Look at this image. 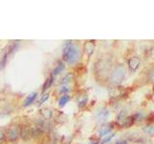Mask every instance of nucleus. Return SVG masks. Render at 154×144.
Segmentation results:
<instances>
[{
  "label": "nucleus",
  "mask_w": 154,
  "mask_h": 144,
  "mask_svg": "<svg viewBox=\"0 0 154 144\" xmlns=\"http://www.w3.org/2000/svg\"><path fill=\"white\" fill-rule=\"evenodd\" d=\"M80 55V48L79 46L71 41H66L65 46L63 48V59L67 64H73L78 61Z\"/></svg>",
  "instance_id": "1"
},
{
  "label": "nucleus",
  "mask_w": 154,
  "mask_h": 144,
  "mask_svg": "<svg viewBox=\"0 0 154 144\" xmlns=\"http://www.w3.org/2000/svg\"><path fill=\"white\" fill-rule=\"evenodd\" d=\"M125 76V68L124 65L122 64H118L117 66L113 69V71L110 73V82L114 85H118L122 83Z\"/></svg>",
  "instance_id": "2"
},
{
  "label": "nucleus",
  "mask_w": 154,
  "mask_h": 144,
  "mask_svg": "<svg viewBox=\"0 0 154 144\" xmlns=\"http://www.w3.org/2000/svg\"><path fill=\"white\" fill-rule=\"evenodd\" d=\"M111 67V61L107 58L105 59H100L95 64V71L96 74L99 75L100 77H105L107 76Z\"/></svg>",
  "instance_id": "3"
},
{
  "label": "nucleus",
  "mask_w": 154,
  "mask_h": 144,
  "mask_svg": "<svg viewBox=\"0 0 154 144\" xmlns=\"http://www.w3.org/2000/svg\"><path fill=\"white\" fill-rule=\"evenodd\" d=\"M7 139L10 142H16L19 137V128L17 126H12L7 131Z\"/></svg>",
  "instance_id": "4"
},
{
  "label": "nucleus",
  "mask_w": 154,
  "mask_h": 144,
  "mask_svg": "<svg viewBox=\"0 0 154 144\" xmlns=\"http://www.w3.org/2000/svg\"><path fill=\"white\" fill-rule=\"evenodd\" d=\"M140 64H141V60L139 59L137 57H133L131 59H129L128 61V65H129V68L132 72H135L138 68Z\"/></svg>",
  "instance_id": "5"
},
{
  "label": "nucleus",
  "mask_w": 154,
  "mask_h": 144,
  "mask_svg": "<svg viewBox=\"0 0 154 144\" xmlns=\"http://www.w3.org/2000/svg\"><path fill=\"white\" fill-rule=\"evenodd\" d=\"M30 128H31V136L33 137H40L43 134V126L41 124L35 125V126Z\"/></svg>",
  "instance_id": "6"
},
{
  "label": "nucleus",
  "mask_w": 154,
  "mask_h": 144,
  "mask_svg": "<svg viewBox=\"0 0 154 144\" xmlns=\"http://www.w3.org/2000/svg\"><path fill=\"white\" fill-rule=\"evenodd\" d=\"M19 136H20L23 140H28L30 139L31 136V128L30 127H22L21 129H19Z\"/></svg>",
  "instance_id": "7"
},
{
  "label": "nucleus",
  "mask_w": 154,
  "mask_h": 144,
  "mask_svg": "<svg viewBox=\"0 0 154 144\" xmlns=\"http://www.w3.org/2000/svg\"><path fill=\"white\" fill-rule=\"evenodd\" d=\"M108 116H109V110L106 108H101L96 112V118L99 121H104V120L107 119Z\"/></svg>",
  "instance_id": "8"
},
{
  "label": "nucleus",
  "mask_w": 154,
  "mask_h": 144,
  "mask_svg": "<svg viewBox=\"0 0 154 144\" xmlns=\"http://www.w3.org/2000/svg\"><path fill=\"white\" fill-rule=\"evenodd\" d=\"M84 50L86 52V54L88 56H91L94 53V44L91 41H86L84 44Z\"/></svg>",
  "instance_id": "9"
},
{
  "label": "nucleus",
  "mask_w": 154,
  "mask_h": 144,
  "mask_svg": "<svg viewBox=\"0 0 154 144\" xmlns=\"http://www.w3.org/2000/svg\"><path fill=\"white\" fill-rule=\"evenodd\" d=\"M143 131L148 136H154V124H147L143 127Z\"/></svg>",
  "instance_id": "10"
},
{
  "label": "nucleus",
  "mask_w": 154,
  "mask_h": 144,
  "mask_svg": "<svg viewBox=\"0 0 154 144\" xmlns=\"http://www.w3.org/2000/svg\"><path fill=\"white\" fill-rule=\"evenodd\" d=\"M36 97H37V93H36V92L31 93V94L29 95L28 97L25 99V101L23 102V107H27V106H30V105L34 102V100L36 99Z\"/></svg>",
  "instance_id": "11"
},
{
  "label": "nucleus",
  "mask_w": 154,
  "mask_h": 144,
  "mask_svg": "<svg viewBox=\"0 0 154 144\" xmlns=\"http://www.w3.org/2000/svg\"><path fill=\"white\" fill-rule=\"evenodd\" d=\"M111 130H112V127H111V125H107V126H103L99 129L98 131V134L100 136H106V134H108Z\"/></svg>",
  "instance_id": "12"
},
{
  "label": "nucleus",
  "mask_w": 154,
  "mask_h": 144,
  "mask_svg": "<svg viewBox=\"0 0 154 144\" xmlns=\"http://www.w3.org/2000/svg\"><path fill=\"white\" fill-rule=\"evenodd\" d=\"M53 81H54V77H53V76H50L49 78L46 79V81L45 82V84H43V86H42V92H43V91L47 90L48 88H50V86H52V84H53Z\"/></svg>",
  "instance_id": "13"
},
{
  "label": "nucleus",
  "mask_w": 154,
  "mask_h": 144,
  "mask_svg": "<svg viewBox=\"0 0 154 144\" xmlns=\"http://www.w3.org/2000/svg\"><path fill=\"white\" fill-rule=\"evenodd\" d=\"M133 121H134L133 116H132V117H125V118L122 120V126L124 127V128H128V127H130V126L132 125Z\"/></svg>",
  "instance_id": "14"
},
{
  "label": "nucleus",
  "mask_w": 154,
  "mask_h": 144,
  "mask_svg": "<svg viewBox=\"0 0 154 144\" xmlns=\"http://www.w3.org/2000/svg\"><path fill=\"white\" fill-rule=\"evenodd\" d=\"M65 69V64H64V62H60L59 64H58V65L54 68V70H53V74L54 75H58L59 73H61V72Z\"/></svg>",
  "instance_id": "15"
},
{
  "label": "nucleus",
  "mask_w": 154,
  "mask_h": 144,
  "mask_svg": "<svg viewBox=\"0 0 154 144\" xmlns=\"http://www.w3.org/2000/svg\"><path fill=\"white\" fill-rule=\"evenodd\" d=\"M69 99H70L69 95H67V94L61 96V98L59 99V106L60 107H64V106L69 101Z\"/></svg>",
  "instance_id": "16"
},
{
  "label": "nucleus",
  "mask_w": 154,
  "mask_h": 144,
  "mask_svg": "<svg viewBox=\"0 0 154 144\" xmlns=\"http://www.w3.org/2000/svg\"><path fill=\"white\" fill-rule=\"evenodd\" d=\"M72 78H73V75H72V73H67L64 78H63L61 80V85H66V84H69V82L72 80Z\"/></svg>",
  "instance_id": "17"
},
{
  "label": "nucleus",
  "mask_w": 154,
  "mask_h": 144,
  "mask_svg": "<svg viewBox=\"0 0 154 144\" xmlns=\"http://www.w3.org/2000/svg\"><path fill=\"white\" fill-rule=\"evenodd\" d=\"M146 79L149 83H154V67H152V68H150L147 71Z\"/></svg>",
  "instance_id": "18"
},
{
  "label": "nucleus",
  "mask_w": 154,
  "mask_h": 144,
  "mask_svg": "<svg viewBox=\"0 0 154 144\" xmlns=\"http://www.w3.org/2000/svg\"><path fill=\"white\" fill-rule=\"evenodd\" d=\"M42 114L43 115V117L45 119H50L52 116V110H48V109H43V110H42Z\"/></svg>",
  "instance_id": "19"
},
{
  "label": "nucleus",
  "mask_w": 154,
  "mask_h": 144,
  "mask_svg": "<svg viewBox=\"0 0 154 144\" xmlns=\"http://www.w3.org/2000/svg\"><path fill=\"white\" fill-rule=\"evenodd\" d=\"M87 102H88V97H87V96H82V97L78 100V107L79 108L85 107Z\"/></svg>",
  "instance_id": "20"
},
{
  "label": "nucleus",
  "mask_w": 154,
  "mask_h": 144,
  "mask_svg": "<svg viewBox=\"0 0 154 144\" xmlns=\"http://www.w3.org/2000/svg\"><path fill=\"white\" fill-rule=\"evenodd\" d=\"M7 57H8V53L6 54H4L3 57L1 58V60H0V70H2L5 65H6V62H7Z\"/></svg>",
  "instance_id": "21"
},
{
  "label": "nucleus",
  "mask_w": 154,
  "mask_h": 144,
  "mask_svg": "<svg viewBox=\"0 0 154 144\" xmlns=\"http://www.w3.org/2000/svg\"><path fill=\"white\" fill-rule=\"evenodd\" d=\"M125 117H127L126 116V110H122V112H120L118 115V120L119 121H122Z\"/></svg>",
  "instance_id": "22"
},
{
  "label": "nucleus",
  "mask_w": 154,
  "mask_h": 144,
  "mask_svg": "<svg viewBox=\"0 0 154 144\" xmlns=\"http://www.w3.org/2000/svg\"><path fill=\"white\" fill-rule=\"evenodd\" d=\"M114 137V134H110V136H106V137H104L103 139H102V141H101V144H105V143H107V142H109L111 139H112Z\"/></svg>",
  "instance_id": "23"
},
{
  "label": "nucleus",
  "mask_w": 154,
  "mask_h": 144,
  "mask_svg": "<svg viewBox=\"0 0 154 144\" xmlns=\"http://www.w3.org/2000/svg\"><path fill=\"white\" fill-rule=\"evenodd\" d=\"M48 98H49V94H48V93L45 94V95H43L42 97L41 98V100H40V104H41V105H42V104H43V103H45Z\"/></svg>",
  "instance_id": "24"
},
{
  "label": "nucleus",
  "mask_w": 154,
  "mask_h": 144,
  "mask_svg": "<svg viewBox=\"0 0 154 144\" xmlns=\"http://www.w3.org/2000/svg\"><path fill=\"white\" fill-rule=\"evenodd\" d=\"M69 91V86H64V88H62V89H60V92L61 93H66Z\"/></svg>",
  "instance_id": "25"
},
{
  "label": "nucleus",
  "mask_w": 154,
  "mask_h": 144,
  "mask_svg": "<svg viewBox=\"0 0 154 144\" xmlns=\"http://www.w3.org/2000/svg\"><path fill=\"white\" fill-rule=\"evenodd\" d=\"M4 137H5V134H3V132L0 131V143H2V142H3Z\"/></svg>",
  "instance_id": "26"
},
{
  "label": "nucleus",
  "mask_w": 154,
  "mask_h": 144,
  "mask_svg": "<svg viewBox=\"0 0 154 144\" xmlns=\"http://www.w3.org/2000/svg\"><path fill=\"white\" fill-rule=\"evenodd\" d=\"M116 144H127V141L124 140V139H120V140H118L116 142Z\"/></svg>",
  "instance_id": "27"
},
{
  "label": "nucleus",
  "mask_w": 154,
  "mask_h": 144,
  "mask_svg": "<svg viewBox=\"0 0 154 144\" xmlns=\"http://www.w3.org/2000/svg\"><path fill=\"white\" fill-rule=\"evenodd\" d=\"M89 144H98L97 142H90Z\"/></svg>",
  "instance_id": "28"
},
{
  "label": "nucleus",
  "mask_w": 154,
  "mask_h": 144,
  "mask_svg": "<svg viewBox=\"0 0 154 144\" xmlns=\"http://www.w3.org/2000/svg\"><path fill=\"white\" fill-rule=\"evenodd\" d=\"M0 144H2V143H0Z\"/></svg>",
  "instance_id": "29"
}]
</instances>
